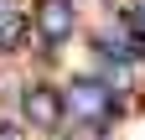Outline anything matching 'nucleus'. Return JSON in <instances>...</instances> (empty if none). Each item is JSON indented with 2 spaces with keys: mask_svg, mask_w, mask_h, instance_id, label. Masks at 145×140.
Returning <instances> with one entry per match:
<instances>
[{
  "mask_svg": "<svg viewBox=\"0 0 145 140\" xmlns=\"http://www.w3.org/2000/svg\"><path fill=\"white\" fill-rule=\"evenodd\" d=\"M62 109H67L72 119H83V125L104 130V125H109V109H114V94H109L104 78H78V83L62 88Z\"/></svg>",
  "mask_w": 145,
  "mask_h": 140,
  "instance_id": "obj_1",
  "label": "nucleus"
},
{
  "mask_svg": "<svg viewBox=\"0 0 145 140\" xmlns=\"http://www.w3.org/2000/svg\"><path fill=\"white\" fill-rule=\"evenodd\" d=\"M21 119L31 130H57L67 109H62V88H52V83H26L21 88Z\"/></svg>",
  "mask_w": 145,
  "mask_h": 140,
  "instance_id": "obj_2",
  "label": "nucleus"
},
{
  "mask_svg": "<svg viewBox=\"0 0 145 140\" xmlns=\"http://www.w3.org/2000/svg\"><path fill=\"white\" fill-rule=\"evenodd\" d=\"M36 37L47 47H57L72 37V26H78V10H72V0H36V16H31Z\"/></svg>",
  "mask_w": 145,
  "mask_h": 140,
  "instance_id": "obj_3",
  "label": "nucleus"
},
{
  "mask_svg": "<svg viewBox=\"0 0 145 140\" xmlns=\"http://www.w3.org/2000/svg\"><path fill=\"white\" fill-rule=\"evenodd\" d=\"M26 10L16 5V0H0V52H21V42H26Z\"/></svg>",
  "mask_w": 145,
  "mask_h": 140,
  "instance_id": "obj_4",
  "label": "nucleus"
},
{
  "mask_svg": "<svg viewBox=\"0 0 145 140\" xmlns=\"http://www.w3.org/2000/svg\"><path fill=\"white\" fill-rule=\"evenodd\" d=\"M0 140H21V130H16V125H5V130H0Z\"/></svg>",
  "mask_w": 145,
  "mask_h": 140,
  "instance_id": "obj_5",
  "label": "nucleus"
},
{
  "mask_svg": "<svg viewBox=\"0 0 145 140\" xmlns=\"http://www.w3.org/2000/svg\"><path fill=\"white\" fill-rule=\"evenodd\" d=\"M135 26L145 31V0H140V5H135Z\"/></svg>",
  "mask_w": 145,
  "mask_h": 140,
  "instance_id": "obj_6",
  "label": "nucleus"
}]
</instances>
